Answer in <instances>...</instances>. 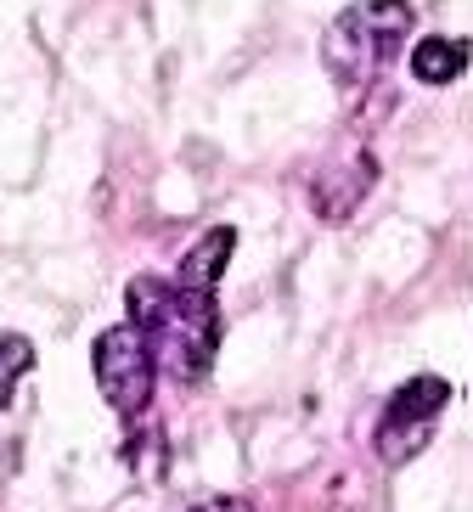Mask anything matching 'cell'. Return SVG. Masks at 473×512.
Here are the masks:
<instances>
[{"instance_id":"4","label":"cell","mask_w":473,"mask_h":512,"mask_svg":"<svg viewBox=\"0 0 473 512\" xmlns=\"http://www.w3.org/2000/svg\"><path fill=\"white\" fill-rule=\"evenodd\" d=\"M451 406V383L434 372L412 377V383H400L389 394V406H383L378 428H372V451H378L383 467H406L417 451H423L434 428H440V411Z\"/></svg>"},{"instance_id":"8","label":"cell","mask_w":473,"mask_h":512,"mask_svg":"<svg viewBox=\"0 0 473 512\" xmlns=\"http://www.w3.org/2000/svg\"><path fill=\"white\" fill-rule=\"evenodd\" d=\"M34 372V344L23 332H0V411L17 400V383Z\"/></svg>"},{"instance_id":"3","label":"cell","mask_w":473,"mask_h":512,"mask_svg":"<svg viewBox=\"0 0 473 512\" xmlns=\"http://www.w3.org/2000/svg\"><path fill=\"white\" fill-rule=\"evenodd\" d=\"M91 372H96V389L124 422L147 417L153 406V389H158V355L147 344V332L136 321H119L107 327L102 338L91 344Z\"/></svg>"},{"instance_id":"7","label":"cell","mask_w":473,"mask_h":512,"mask_svg":"<svg viewBox=\"0 0 473 512\" xmlns=\"http://www.w3.org/2000/svg\"><path fill=\"white\" fill-rule=\"evenodd\" d=\"M468 62H473V46H468V40L428 34V40H417V46H412V74L423 79V85H451V79L468 74Z\"/></svg>"},{"instance_id":"6","label":"cell","mask_w":473,"mask_h":512,"mask_svg":"<svg viewBox=\"0 0 473 512\" xmlns=\"http://www.w3.org/2000/svg\"><path fill=\"white\" fill-rule=\"evenodd\" d=\"M231 248H237V231H231V226H209L181 254L175 282L192 287V293H214V287H220V276H226V265H231Z\"/></svg>"},{"instance_id":"9","label":"cell","mask_w":473,"mask_h":512,"mask_svg":"<svg viewBox=\"0 0 473 512\" xmlns=\"http://www.w3.org/2000/svg\"><path fill=\"white\" fill-rule=\"evenodd\" d=\"M186 512H254V501H243V496H209V501H198V507H186Z\"/></svg>"},{"instance_id":"1","label":"cell","mask_w":473,"mask_h":512,"mask_svg":"<svg viewBox=\"0 0 473 512\" xmlns=\"http://www.w3.org/2000/svg\"><path fill=\"white\" fill-rule=\"evenodd\" d=\"M130 321L147 332L158 366L175 383H203L220 349V304L214 293H192L175 276H136L130 282Z\"/></svg>"},{"instance_id":"5","label":"cell","mask_w":473,"mask_h":512,"mask_svg":"<svg viewBox=\"0 0 473 512\" xmlns=\"http://www.w3.org/2000/svg\"><path fill=\"white\" fill-rule=\"evenodd\" d=\"M372 181H378V152L355 136L350 147L310 181V209H316L327 226H344V220H355V209L367 203Z\"/></svg>"},{"instance_id":"2","label":"cell","mask_w":473,"mask_h":512,"mask_svg":"<svg viewBox=\"0 0 473 512\" xmlns=\"http://www.w3.org/2000/svg\"><path fill=\"white\" fill-rule=\"evenodd\" d=\"M412 0H350L333 17V29L321 40V62L344 91H372L383 79V68L400 57V46L412 40Z\"/></svg>"}]
</instances>
